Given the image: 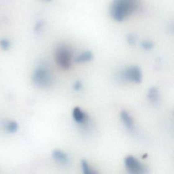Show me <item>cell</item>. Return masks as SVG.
<instances>
[{"label": "cell", "instance_id": "cell-1", "mask_svg": "<svg viewBox=\"0 0 174 174\" xmlns=\"http://www.w3.org/2000/svg\"><path fill=\"white\" fill-rule=\"evenodd\" d=\"M135 8L133 0H117L112 8V16L117 21H122L133 12Z\"/></svg>", "mask_w": 174, "mask_h": 174}, {"label": "cell", "instance_id": "cell-2", "mask_svg": "<svg viewBox=\"0 0 174 174\" xmlns=\"http://www.w3.org/2000/svg\"><path fill=\"white\" fill-rule=\"evenodd\" d=\"M32 80L35 86L44 88L51 85L53 82V75L48 69L39 66L36 68L33 73Z\"/></svg>", "mask_w": 174, "mask_h": 174}, {"label": "cell", "instance_id": "cell-3", "mask_svg": "<svg viewBox=\"0 0 174 174\" xmlns=\"http://www.w3.org/2000/svg\"><path fill=\"white\" fill-rule=\"evenodd\" d=\"M72 53L68 47L60 46L55 52V59L57 64L64 70H68L71 65Z\"/></svg>", "mask_w": 174, "mask_h": 174}, {"label": "cell", "instance_id": "cell-4", "mask_svg": "<svg viewBox=\"0 0 174 174\" xmlns=\"http://www.w3.org/2000/svg\"><path fill=\"white\" fill-rule=\"evenodd\" d=\"M125 165L128 171L131 173H146L147 172V167L138 159L133 156H128L125 158Z\"/></svg>", "mask_w": 174, "mask_h": 174}, {"label": "cell", "instance_id": "cell-5", "mask_svg": "<svg viewBox=\"0 0 174 174\" xmlns=\"http://www.w3.org/2000/svg\"><path fill=\"white\" fill-rule=\"evenodd\" d=\"M122 77L125 80L134 83H140L142 80V74L138 66H130L122 71Z\"/></svg>", "mask_w": 174, "mask_h": 174}, {"label": "cell", "instance_id": "cell-6", "mask_svg": "<svg viewBox=\"0 0 174 174\" xmlns=\"http://www.w3.org/2000/svg\"><path fill=\"white\" fill-rule=\"evenodd\" d=\"M120 115H121V118L123 124L125 125L126 129L129 131H134V130H135V123H134L133 119L129 112L126 110H122L121 111Z\"/></svg>", "mask_w": 174, "mask_h": 174}, {"label": "cell", "instance_id": "cell-7", "mask_svg": "<svg viewBox=\"0 0 174 174\" xmlns=\"http://www.w3.org/2000/svg\"><path fill=\"white\" fill-rule=\"evenodd\" d=\"M72 117L78 124H85L87 121V116L80 108L76 107L72 112Z\"/></svg>", "mask_w": 174, "mask_h": 174}, {"label": "cell", "instance_id": "cell-8", "mask_svg": "<svg viewBox=\"0 0 174 174\" xmlns=\"http://www.w3.org/2000/svg\"><path fill=\"white\" fill-rule=\"evenodd\" d=\"M52 156L54 160L61 163V164H67L69 163V157L67 154L62 150L59 149L53 150L52 152Z\"/></svg>", "mask_w": 174, "mask_h": 174}, {"label": "cell", "instance_id": "cell-9", "mask_svg": "<svg viewBox=\"0 0 174 174\" xmlns=\"http://www.w3.org/2000/svg\"><path fill=\"white\" fill-rule=\"evenodd\" d=\"M93 58V54L90 50H86L80 54L76 58L75 61L76 63H86L90 61Z\"/></svg>", "mask_w": 174, "mask_h": 174}, {"label": "cell", "instance_id": "cell-10", "mask_svg": "<svg viewBox=\"0 0 174 174\" xmlns=\"http://www.w3.org/2000/svg\"><path fill=\"white\" fill-rule=\"evenodd\" d=\"M147 97L152 103H157L159 99V93L158 89L154 86H152L148 90Z\"/></svg>", "mask_w": 174, "mask_h": 174}, {"label": "cell", "instance_id": "cell-11", "mask_svg": "<svg viewBox=\"0 0 174 174\" xmlns=\"http://www.w3.org/2000/svg\"><path fill=\"white\" fill-rule=\"evenodd\" d=\"M18 129H19V125L16 121H9L8 122L6 123V130L8 133H16Z\"/></svg>", "mask_w": 174, "mask_h": 174}, {"label": "cell", "instance_id": "cell-12", "mask_svg": "<svg viewBox=\"0 0 174 174\" xmlns=\"http://www.w3.org/2000/svg\"><path fill=\"white\" fill-rule=\"evenodd\" d=\"M81 167L83 173L85 174H89L93 173V171H92L91 167H90L88 161L84 160V159L81 161Z\"/></svg>", "mask_w": 174, "mask_h": 174}, {"label": "cell", "instance_id": "cell-13", "mask_svg": "<svg viewBox=\"0 0 174 174\" xmlns=\"http://www.w3.org/2000/svg\"><path fill=\"white\" fill-rule=\"evenodd\" d=\"M11 44L8 39H2L0 40V47L3 50H8L10 49Z\"/></svg>", "mask_w": 174, "mask_h": 174}, {"label": "cell", "instance_id": "cell-14", "mask_svg": "<svg viewBox=\"0 0 174 174\" xmlns=\"http://www.w3.org/2000/svg\"><path fill=\"white\" fill-rule=\"evenodd\" d=\"M141 46L144 50H150L154 48V44L150 41H143L141 44Z\"/></svg>", "mask_w": 174, "mask_h": 174}, {"label": "cell", "instance_id": "cell-15", "mask_svg": "<svg viewBox=\"0 0 174 174\" xmlns=\"http://www.w3.org/2000/svg\"><path fill=\"white\" fill-rule=\"evenodd\" d=\"M73 88L76 91H78V90H81L82 88V83L81 82V81H79V80L76 81L74 84Z\"/></svg>", "mask_w": 174, "mask_h": 174}, {"label": "cell", "instance_id": "cell-16", "mask_svg": "<svg viewBox=\"0 0 174 174\" xmlns=\"http://www.w3.org/2000/svg\"><path fill=\"white\" fill-rule=\"evenodd\" d=\"M127 41H128V43L129 44L134 45L135 43V41H136L135 37L133 35L130 34L127 36Z\"/></svg>", "mask_w": 174, "mask_h": 174}]
</instances>
